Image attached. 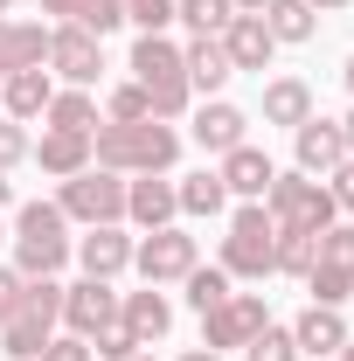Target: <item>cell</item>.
I'll return each mask as SVG.
<instances>
[{
  "label": "cell",
  "mask_w": 354,
  "mask_h": 361,
  "mask_svg": "<svg viewBox=\"0 0 354 361\" xmlns=\"http://www.w3.org/2000/svg\"><path fill=\"white\" fill-rule=\"evenodd\" d=\"M174 153H181V139L167 133V126H153V118H139V126H104L97 133V167H146V174H160V167H174Z\"/></svg>",
  "instance_id": "1"
},
{
  "label": "cell",
  "mask_w": 354,
  "mask_h": 361,
  "mask_svg": "<svg viewBox=\"0 0 354 361\" xmlns=\"http://www.w3.org/2000/svg\"><path fill=\"white\" fill-rule=\"evenodd\" d=\"M133 70H139V90L153 97V111H160V118L188 104V70H181V49L167 42V35H139Z\"/></svg>",
  "instance_id": "2"
},
{
  "label": "cell",
  "mask_w": 354,
  "mask_h": 361,
  "mask_svg": "<svg viewBox=\"0 0 354 361\" xmlns=\"http://www.w3.org/2000/svg\"><path fill=\"white\" fill-rule=\"evenodd\" d=\"M14 257H21V278H49V271L70 257V243H63V209H49V202H28L21 209V236H14Z\"/></svg>",
  "instance_id": "3"
},
{
  "label": "cell",
  "mask_w": 354,
  "mask_h": 361,
  "mask_svg": "<svg viewBox=\"0 0 354 361\" xmlns=\"http://www.w3.org/2000/svg\"><path fill=\"white\" fill-rule=\"evenodd\" d=\"M264 195H271V223L278 229H306V236L334 229V195L319 180H271Z\"/></svg>",
  "instance_id": "4"
},
{
  "label": "cell",
  "mask_w": 354,
  "mask_h": 361,
  "mask_svg": "<svg viewBox=\"0 0 354 361\" xmlns=\"http://www.w3.org/2000/svg\"><path fill=\"white\" fill-rule=\"evenodd\" d=\"M271 250H278V223H271V209H236L229 243H222V264L243 271V278H264V271H271Z\"/></svg>",
  "instance_id": "5"
},
{
  "label": "cell",
  "mask_w": 354,
  "mask_h": 361,
  "mask_svg": "<svg viewBox=\"0 0 354 361\" xmlns=\"http://www.w3.org/2000/svg\"><path fill=\"white\" fill-rule=\"evenodd\" d=\"M63 216H77V223H111V216H126V180L104 174H77L63 188Z\"/></svg>",
  "instance_id": "6"
},
{
  "label": "cell",
  "mask_w": 354,
  "mask_h": 361,
  "mask_svg": "<svg viewBox=\"0 0 354 361\" xmlns=\"http://www.w3.org/2000/svg\"><path fill=\"white\" fill-rule=\"evenodd\" d=\"M209 319V348H250L257 334H264V299H222L216 313H202Z\"/></svg>",
  "instance_id": "7"
},
{
  "label": "cell",
  "mask_w": 354,
  "mask_h": 361,
  "mask_svg": "<svg viewBox=\"0 0 354 361\" xmlns=\"http://www.w3.org/2000/svg\"><path fill=\"white\" fill-rule=\"evenodd\" d=\"M139 271L160 285V278H188L195 271V236H181V229H153L146 243H139Z\"/></svg>",
  "instance_id": "8"
},
{
  "label": "cell",
  "mask_w": 354,
  "mask_h": 361,
  "mask_svg": "<svg viewBox=\"0 0 354 361\" xmlns=\"http://www.w3.org/2000/svg\"><path fill=\"white\" fill-rule=\"evenodd\" d=\"M63 319H70V326H77V341H84V334H97L104 319H118V292H111L104 278H84V285H70V292H63Z\"/></svg>",
  "instance_id": "9"
},
{
  "label": "cell",
  "mask_w": 354,
  "mask_h": 361,
  "mask_svg": "<svg viewBox=\"0 0 354 361\" xmlns=\"http://www.w3.org/2000/svg\"><path fill=\"white\" fill-rule=\"evenodd\" d=\"M222 49H229V63H236V70H264L278 42H271L264 14H236V21L222 28Z\"/></svg>",
  "instance_id": "10"
},
{
  "label": "cell",
  "mask_w": 354,
  "mask_h": 361,
  "mask_svg": "<svg viewBox=\"0 0 354 361\" xmlns=\"http://www.w3.org/2000/svg\"><path fill=\"white\" fill-rule=\"evenodd\" d=\"M49 63H56L70 84H90V77H97V35H84V28L49 35Z\"/></svg>",
  "instance_id": "11"
},
{
  "label": "cell",
  "mask_w": 354,
  "mask_h": 361,
  "mask_svg": "<svg viewBox=\"0 0 354 361\" xmlns=\"http://www.w3.org/2000/svg\"><path fill=\"white\" fill-rule=\"evenodd\" d=\"M49 56V28H35V21H21V28H0V70L14 77V70H42Z\"/></svg>",
  "instance_id": "12"
},
{
  "label": "cell",
  "mask_w": 354,
  "mask_h": 361,
  "mask_svg": "<svg viewBox=\"0 0 354 361\" xmlns=\"http://www.w3.org/2000/svg\"><path fill=\"white\" fill-rule=\"evenodd\" d=\"M278 167H271L257 146H229V160H222V188H236V195H264Z\"/></svg>",
  "instance_id": "13"
},
{
  "label": "cell",
  "mask_w": 354,
  "mask_h": 361,
  "mask_svg": "<svg viewBox=\"0 0 354 361\" xmlns=\"http://www.w3.org/2000/svg\"><path fill=\"white\" fill-rule=\"evenodd\" d=\"M181 70H188V84H202V90H222L229 77H236V63H229V49L216 42V35H202V42L181 56Z\"/></svg>",
  "instance_id": "14"
},
{
  "label": "cell",
  "mask_w": 354,
  "mask_h": 361,
  "mask_svg": "<svg viewBox=\"0 0 354 361\" xmlns=\"http://www.w3.org/2000/svg\"><path fill=\"white\" fill-rule=\"evenodd\" d=\"M341 153H348L341 126H319V118H306V126H299V167H306V174H326V167H341Z\"/></svg>",
  "instance_id": "15"
},
{
  "label": "cell",
  "mask_w": 354,
  "mask_h": 361,
  "mask_svg": "<svg viewBox=\"0 0 354 361\" xmlns=\"http://www.w3.org/2000/svg\"><path fill=\"white\" fill-rule=\"evenodd\" d=\"M49 14H70V28H84V35H111L118 21H126V0H42Z\"/></svg>",
  "instance_id": "16"
},
{
  "label": "cell",
  "mask_w": 354,
  "mask_h": 361,
  "mask_svg": "<svg viewBox=\"0 0 354 361\" xmlns=\"http://www.w3.org/2000/svg\"><path fill=\"white\" fill-rule=\"evenodd\" d=\"M292 341H299V355H334V348H348V326L334 306H312L299 326H292Z\"/></svg>",
  "instance_id": "17"
},
{
  "label": "cell",
  "mask_w": 354,
  "mask_h": 361,
  "mask_svg": "<svg viewBox=\"0 0 354 361\" xmlns=\"http://www.w3.org/2000/svg\"><path fill=\"white\" fill-rule=\"evenodd\" d=\"M49 97H56V90H49L42 70H14V77H7V90H0V104H7L14 118H42Z\"/></svg>",
  "instance_id": "18"
},
{
  "label": "cell",
  "mask_w": 354,
  "mask_h": 361,
  "mask_svg": "<svg viewBox=\"0 0 354 361\" xmlns=\"http://www.w3.org/2000/svg\"><path fill=\"white\" fill-rule=\"evenodd\" d=\"M195 139H202L209 153H229V146H243V111H236V104H202V118H195Z\"/></svg>",
  "instance_id": "19"
},
{
  "label": "cell",
  "mask_w": 354,
  "mask_h": 361,
  "mask_svg": "<svg viewBox=\"0 0 354 361\" xmlns=\"http://www.w3.org/2000/svg\"><path fill=\"white\" fill-rule=\"evenodd\" d=\"M126 209H133L146 229H167V216H174L181 202H174V188H167V180H133V188H126Z\"/></svg>",
  "instance_id": "20"
},
{
  "label": "cell",
  "mask_w": 354,
  "mask_h": 361,
  "mask_svg": "<svg viewBox=\"0 0 354 361\" xmlns=\"http://www.w3.org/2000/svg\"><path fill=\"white\" fill-rule=\"evenodd\" d=\"M126 257H133V243H126V236H118L111 223H97V229L84 236V271H90V278H111V271L126 264Z\"/></svg>",
  "instance_id": "21"
},
{
  "label": "cell",
  "mask_w": 354,
  "mask_h": 361,
  "mask_svg": "<svg viewBox=\"0 0 354 361\" xmlns=\"http://www.w3.org/2000/svg\"><path fill=\"white\" fill-rule=\"evenodd\" d=\"M264 118H271V126H306V118H312V90L299 84V77L271 84L264 90Z\"/></svg>",
  "instance_id": "22"
},
{
  "label": "cell",
  "mask_w": 354,
  "mask_h": 361,
  "mask_svg": "<svg viewBox=\"0 0 354 361\" xmlns=\"http://www.w3.org/2000/svg\"><path fill=\"white\" fill-rule=\"evenodd\" d=\"M264 28H271V42H306L312 35V0H264Z\"/></svg>",
  "instance_id": "23"
},
{
  "label": "cell",
  "mask_w": 354,
  "mask_h": 361,
  "mask_svg": "<svg viewBox=\"0 0 354 361\" xmlns=\"http://www.w3.org/2000/svg\"><path fill=\"white\" fill-rule=\"evenodd\" d=\"M90 160V133H49L42 139V167L49 174H84Z\"/></svg>",
  "instance_id": "24"
},
{
  "label": "cell",
  "mask_w": 354,
  "mask_h": 361,
  "mask_svg": "<svg viewBox=\"0 0 354 361\" xmlns=\"http://www.w3.org/2000/svg\"><path fill=\"white\" fill-rule=\"evenodd\" d=\"M126 326H133L139 341H160V334H167V299H160V292H133V299H126Z\"/></svg>",
  "instance_id": "25"
},
{
  "label": "cell",
  "mask_w": 354,
  "mask_h": 361,
  "mask_svg": "<svg viewBox=\"0 0 354 361\" xmlns=\"http://www.w3.org/2000/svg\"><path fill=\"white\" fill-rule=\"evenodd\" d=\"M312 264L354 278V229H319V236H312Z\"/></svg>",
  "instance_id": "26"
},
{
  "label": "cell",
  "mask_w": 354,
  "mask_h": 361,
  "mask_svg": "<svg viewBox=\"0 0 354 361\" xmlns=\"http://www.w3.org/2000/svg\"><path fill=\"white\" fill-rule=\"evenodd\" d=\"M222 195H229V188H222V174H195L188 188H174V202L188 209V216H216Z\"/></svg>",
  "instance_id": "27"
},
{
  "label": "cell",
  "mask_w": 354,
  "mask_h": 361,
  "mask_svg": "<svg viewBox=\"0 0 354 361\" xmlns=\"http://www.w3.org/2000/svg\"><path fill=\"white\" fill-rule=\"evenodd\" d=\"M49 126H56V133H90L97 111H90L84 90H70V97H49Z\"/></svg>",
  "instance_id": "28"
},
{
  "label": "cell",
  "mask_w": 354,
  "mask_h": 361,
  "mask_svg": "<svg viewBox=\"0 0 354 361\" xmlns=\"http://www.w3.org/2000/svg\"><path fill=\"white\" fill-rule=\"evenodd\" d=\"M271 271H312V236H306V229H278Z\"/></svg>",
  "instance_id": "29"
},
{
  "label": "cell",
  "mask_w": 354,
  "mask_h": 361,
  "mask_svg": "<svg viewBox=\"0 0 354 361\" xmlns=\"http://www.w3.org/2000/svg\"><path fill=\"white\" fill-rule=\"evenodd\" d=\"M188 299H195V313H216L229 299V278L222 271H188Z\"/></svg>",
  "instance_id": "30"
},
{
  "label": "cell",
  "mask_w": 354,
  "mask_h": 361,
  "mask_svg": "<svg viewBox=\"0 0 354 361\" xmlns=\"http://www.w3.org/2000/svg\"><path fill=\"white\" fill-rule=\"evenodd\" d=\"M181 21H195L202 35H222L236 14H229V0H188V7H181Z\"/></svg>",
  "instance_id": "31"
},
{
  "label": "cell",
  "mask_w": 354,
  "mask_h": 361,
  "mask_svg": "<svg viewBox=\"0 0 354 361\" xmlns=\"http://www.w3.org/2000/svg\"><path fill=\"white\" fill-rule=\"evenodd\" d=\"M97 355H111V361H133V355H139V334L126 326V319H104V326H97Z\"/></svg>",
  "instance_id": "32"
},
{
  "label": "cell",
  "mask_w": 354,
  "mask_h": 361,
  "mask_svg": "<svg viewBox=\"0 0 354 361\" xmlns=\"http://www.w3.org/2000/svg\"><path fill=\"white\" fill-rule=\"evenodd\" d=\"M306 285H312V299H319V306H341V299L354 292V278H341V271H326V264H312Z\"/></svg>",
  "instance_id": "33"
},
{
  "label": "cell",
  "mask_w": 354,
  "mask_h": 361,
  "mask_svg": "<svg viewBox=\"0 0 354 361\" xmlns=\"http://www.w3.org/2000/svg\"><path fill=\"white\" fill-rule=\"evenodd\" d=\"M250 361H299V341L278 334V326H264V334L250 341Z\"/></svg>",
  "instance_id": "34"
},
{
  "label": "cell",
  "mask_w": 354,
  "mask_h": 361,
  "mask_svg": "<svg viewBox=\"0 0 354 361\" xmlns=\"http://www.w3.org/2000/svg\"><path fill=\"white\" fill-rule=\"evenodd\" d=\"M111 118H118V126H139V118H153V97H146L139 84H126L118 97H111Z\"/></svg>",
  "instance_id": "35"
},
{
  "label": "cell",
  "mask_w": 354,
  "mask_h": 361,
  "mask_svg": "<svg viewBox=\"0 0 354 361\" xmlns=\"http://www.w3.org/2000/svg\"><path fill=\"white\" fill-rule=\"evenodd\" d=\"M126 21H139L146 35H160V28L174 21V7H167V0H126Z\"/></svg>",
  "instance_id": "36"
},
{
  "label": "cell",
  "mask_w": 354,
  "mask_h": 361,
  "mask_svg": "<svg viewBox=\"0 0 354 361\" xmlns=\"http://www.w3.org/2000/svg\"><path fill=\"white\" fill-rule=\"evenodd\" d=\"M21 299H28V278L21 271H0V326L21 313Z\"/></svg>",
  "instance_id": "37"
},
{
  "label": "cell",
  "mask_w": 354,
  "mask_h": 361,
  "mask_svg": "<svg viewBox=\"0 0 354 361\" xmlns=\"http://www.w3.org/2000/svg\"><path fill=\"white\" fill-rule=\"evenodd\" d=\"M28 153V139H21V126H0V167H14Z\"/></svg>",
  "instance_id": "38"
},
{
  "label": "cell",
  "mask_w": 354,
  "mask_h": 361,
  "mask_svg": "<svg viewBox=\"0 0 354 361\" xmlns=\"http://www.w3.org/2000/svg\"><path fill=\"white\" fill-rule=\"evenodd\" d=\"M326 195H334V209H354V160L334 174V188H326Z\"/></svg>",
  "instance_id": "39"
},
{
  "label": "cell",
  "mask_w": 354,
  "mask_h": 361,
  "mask_svg": "<svg viewBox=\"0 0 354 361\" xmlns=\"http://www.w3.org/2000/svg\"><path fill=\"white\" fill-rule=\"evenodd\" d=\"M42 361H90V348H84V341H49Z\"/></svg>",
  "instance_id": "40"
},
{
  "label": "cell",
  "mask_w": 354,
  "mask_h": 361,
  "mask_svg": "<svg viewBox=\"0 0 354 361\" xmlns=\"http://www.w3.org/2000/svg\"><path fill=\"white\" fill-rule=\"evenodd\" d=\"M229 7H257V14H264V0H229Z\"/></svg>",
  "instance_id": "41"
},
{
  "label": "cell",
  "mask_w": 354,
  "mask_h": 361,
  "mask_svg": "<svg viewBox=\"0 0 354 361\" xmlns=\"http://www.w3.org/2000/svg\"><path fill=\"white\" fill-rule=\"evenodd\" d=\"M188 361H216V348H209V355H188Z\"/></svg>",
  "instance_id": "42"
},
{
  "label": "cell",
  "mask_w": 354,
  "mask_h": 361,
  "mask_svg": "<svg viewBox=\"0 0 354 361\" xmlns=\"http://www.w3.org/2000/svg\"><path fill=\"white\" fill-rule=\"evenodd\" d=\"M341 139H348V146H354V118H348V133H341Z\"/></svg>",
  "instance_id": "43"
},
{
  "label": "cell",
  "mask_w": 354,
  "mask_h": 361,
  "mask_svg": "<svg viewBox=\"0 0 354 361\" xmlns=\"http://www.w3.org/2000/svg\"><path fill=\"white\" fill-rule=\"evenodd\" d=\"M348 90H354V63H348Z\"/></svg>",
  "instance_id": "44"
},
{
  "label": "cell",
  "mask_w": 354,
  "mask_h": 361,
  "mask_svg": "<svg viewBox=\"0 0 354 361\" xmlns=\"http://www.w3.org/2000/svg\"><path fill=\"white\" fill-rule=\"evenodd\" d=\"M319 7H341V0H319Z\"/></svg>",
  "instance_id": "45"
},
{
  "label": "cell",
  "mask_w": 354,
  "mask_h": 361,
  "mask_svg": "<svg viewBox=\"0 0 354 361\" xmlns=\"http://www.w3.org/2000/svg\"><path fill=\"white\" fill-rule=\"evenodd\" d=\"M0 202H7V180H0Z\"/></svg>",
  "instance_id": "46"
},
{
  "label": "cell",
  "mask_w": 354,
  "mask_h": 361,
  "mask_svg": "<svg viewBox=\"0 0 354 361\" xmlns=\"http://www.w3.org/2000/svg\"><path fill=\"white\" fill-rule=\"evenodd\" d=\"M341 355H348V361H354V348H341Z\"/></svg>",
  "instance_id": "47"
},
{
  "label": "cell",
  "mask_w": 354,
  "mask_h": 361,
  "mask_svg": "<svg viewBox=\"0 0 354 361\" xmlns=\"http://www.w3.org/2000/svg\"><path fill=\"white\" fill-rule=\"evenodd\" d=\"M0 14H7V0H0Z\"/></svg>",
  "instance_id": "48"
},
{
  "label": "cell",
  "mask_w": 354,
  "mask_h": 361,
  "mask_svg": "<svg viewBox=\"0 0 354 361\" xmlns=\"http://www.w3.org/2000/svg\"><path fill=\"white\" fill-rule=\"evenodd\" d=\"M133 361H146V355H133Z\"/></svg>",
  "instance_id": "49"
},
{
  "label": "cell",
  "mask_w": 354,
  "mask_h": 361,
  "mask_svg": "<svg viewBox=\"0 0 354 361\" xmlns=\"http://www.w3.org/2000/svg\"><path fill=\"white\" fill-rule=\"evenodd\" d=\"M0 28H7V21H0Z\"/></svg>",
  "instance_id": "50"
}]
</instances>
